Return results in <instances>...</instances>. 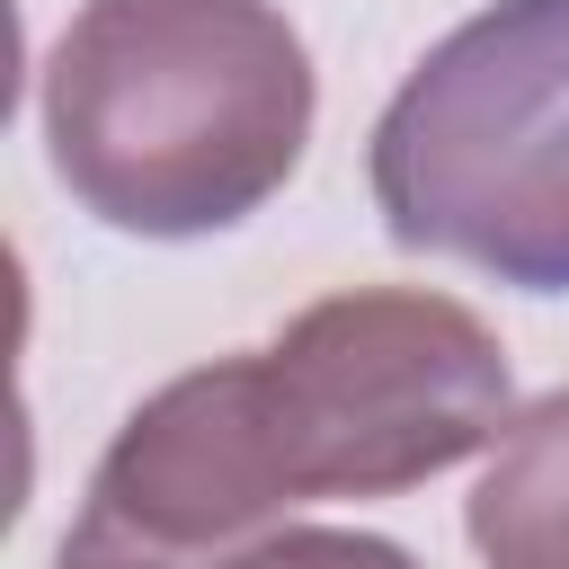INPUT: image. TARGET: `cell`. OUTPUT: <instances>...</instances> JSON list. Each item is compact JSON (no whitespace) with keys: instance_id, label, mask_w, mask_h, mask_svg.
Here are the masks:
<instances>
[{"instance_id":"cell-1","label":"cell","mask_w":569,"mask_h":569,"mask_svg":"<svg viewBox=\"0 0 569 569\" xmlns=\"http://www.w3.org/2000/svg\"><path fill=\"white\" fill-rule=\"evenodd\" d=\"M507 347L453 293L356 284L284 320L258 356H213L160 382L89 471L107 533L151 551H213L284 525L302 498L418 489L516 418Z\"/></svg>"},{"instance_id":"cell-2","label":"cell","mask_w":569,"mask_h":569,"mask_svg":"<svg viewBox=\"0 0 569 569\" xmlns=\"http://www.w3.org/2000/svg\"><path fill=\"white\" fill-rule=\"evenodd\" d=\"M311 142V53L267 0H80L44 53L53 178L133 240L249 222Z\"/></svg>"},{"instance_id":"cell-3","label":"cell","mask_w":569,"mask_h":569,"mask_svg":"<svg viewBox=\"0 0 569 569\" xmlns=\"http://www.w3.org/2000/svg\"><path fill=\"white\" fill-rule=\"evenodd\" d=\"M373 204L400 249L569 293V0H498L391 89Z\"/></svg>"},{"instance_id":"cell-4","label":"cell","mask_w":569,"mask_h":569,"mask_svg":"<svg viewBox=\"0 0 569 569\" xmlns=\"http://www.w3.org/2000/svg\"><path fill=\"white\" fill-rule=\"evenodd\" d=\"M462 525L489 569H569V391L533 400L498 436Z\"/></svg>"},{"instance_id":"cell-5","label":"cell","mask_w":569,"mask_h":569,"mask_svg":"<svg viewBox=\"0 0 569 569\" xmlns=\"http://www.w3.org/2000/svg\"><path fill=\"white\" fill-rule=\"evenodd\" d=\"M53 569H418V560L400 542L347 533V525H267V533H240L213 551H151V542L107 533L98 516H80L53 551Z\"/></svg>"}]
</instances>
